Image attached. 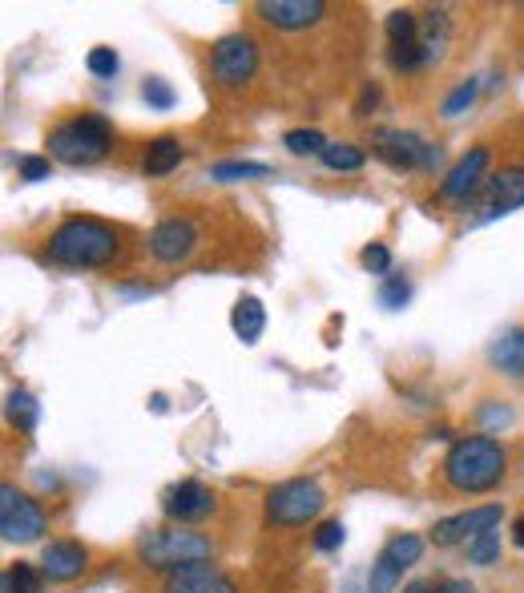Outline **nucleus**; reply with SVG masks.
<instances>
[{"mask_svg": "<svg viewBox=\"0 0 524 593\" xmlns=\"http://www.w3.org/2000/svg\"><path fill=\"white\" fill-rule=\"evenodd\" d=\"M117 254H122V235L101 218H65L49 235V258L57 267L98 270L110 267Z\"/></svg>", "mask_w": 524, "mask_h": 593, "instance_id": "1", "label": "nucleus"}, {"mask_svg": "<svg viewBox=\"0 0 524 593\" xmlns=\"http://www.w3.org/2000/svg\"><path fill=\"white\" fill-rule=\"evenodd\" d=\"M509 472V452L496 437H464L456 440L448 460H444V480L456 493H488Z\"/></svg>", "mask_w": 524, "mask_h": 593, "instance_id": "2", "label": "nucleus"}, {"mask_svg": "<svg viewBox=\"0 0 524 593\" xmlns=\"http://www.w3.org/2000/svg\"><path fill=\"white\" fill-rule=\"evenodd\" d=\"M114 150V126L101 113H81L49 134V157L61 166H98Z\"/></svg>", "mask_w": 524, "mask_h": 593, "instance_id": "3", "label": "nucleus"}, {"mask_svg": "<svg viewBox=\"0 0 524 593\" xmlns=\"http://www.w3.org/2000/svg\"><path fill=\"white\" fill-rule=\"evenodd\" d=\"M138 557H142L150 569H182V565L194 562H210L214 545L206 533H194V529H154L138 541Z\"/></svg>", "mask_w": 524, "mask_h": 593, "instance_id": "4", "label": "nucleus"}, {"mask_svg": "<svg viewBox=\"0 0 524 593\" xmlns=\"http://www.w3.org/2000/svg\"><path fill=\"white\" fill-rule=\"evenodd\" d=\"M371 146H375V157L387 162L392 169H427L432 174L444 162V150L420 138L416 129H375Z\"/></svg>", "mask_w": 524, "mask_h": 593, "instance_id": "5", "label": "nucleus"}, {"mask_svg": "<svg viewBox=\"0 0 524 593\" xmlns=\"http://www.w3.org/2000/svg\"><path fill=\"white\" fill-rule=\"evenodd\" d=\"M327 496L319 489V480L295 477L274 484L267 493V521L270 525H307L323 513Z\"/></svg>", "mask_w": 524, "mask_h": 593, "instance_id": "6", "label": "nucleus"}, {"mask_svg": "<svg viewBox=\"0 0 524 593\" xmlns=\"http://www.w3.org/2000/svg\"><path fill=\"white\" fill-rule=\"evenodd\" d=\"M258 70V41L246 33H230L210 49V77L227 89H242Z\"/></svg>", "mask_w": 524, "mask_h": 593, "instance_id": "7", "label": "nucleus"}, {"mask_svg": "<svg viewBox=\"0 0 524 593\" xmlns=\"http://www.w3.org/2000/svg\"><path fill=\"white\" fill-rule=\"evenodd\" d=\"M44 513L41 505L25 496L16 484H0V537L13 545H29L44 533Z\"/></svg>", "mask_w": 524, "mask_h": 593, "instance_id": "8", "label": "nucleus"}, {"mask_svg": "<svg viewBox=\"0 0 524 593\" xmlns=\"http://www.w3.org/2000/svg\"><path fill=\"white\" fill-rule=\"evenodd\" d=\"M420 553H424V541L416 533H396L387 545L380 550L375 565H371L368 573V593H392L404 581V569L408 565L420 562Z\"/></svg>", "mask_w": 524, "mask_h": 593, "instance_id": "9", "label": "nucleus"}, {"mask_svg": "<svg viewBox=\"0 0 524 593\" xmlns=\"http://www.w3.org/2000/svg\"><path fill=\"white\" fill-rule=\"evenodd\" d=\"M199 226L190 223L186 214H174V218H162V223L150 230V254H154L157 263H166V267H178L186 263L190 254L199 251Z\"/></svg>", "mask_w": 524, "mask_h": 593, "instance_id": "10", "label": "nucleus"}, {"mask_svg": "<svg viewBox=\"0 0 524 593\" xmlns=\"http://www.w3.org/2000/svg\"><path fill=\"white\" fill-rule=\"evenodd\" d=\"M500 517H504L500 505H481V508H468V513H456V517H444V521H436V529H432V545L452 550L460 541H472V537L488 533V529H500Z\"/></svg>", "mask_w": 524, "mask_h": 593, "instance_id": "11", "label": "nucleus"}, {"mask_svg": "<svg viewBox=\"0 0 524 593\" xmlns=\"http://www.w3.org/2000/svg\"><path fill=\"white\" fill-rule=\"evenodd\" d=\"M255 13L267 21L270 28H283V33H303L315 28L327 16L323 0H258Z\"/></svg>", "mask_w": 524, "mask_h": 593, "instance_id": "12", "label": "nucleus"}, {"mask_svg": "<svg viewBox=\"0 0 524 593\" xmlns=\"http://www.w3.org/2000/svg\"><path fill=\"white\" fill-rule=\"evenodd\" d=\"M484 214L481 223H493V218H504V214L521 211L524 206V169L521 166H509L493 174L488 182H484Z\"/></svg>", "mask_w": 524, "mask_h": 593, "instance_id": "13", "label": "nucleus"}, {"mask_svg": "<svg viewBox=\"0 0 524 593\" xmlns=\"http://www.w3.org/2000/svg\"><path fill=\"white\" fill-rule=\"evenodd\" d=\"M162 508H166V517L178 525H199L206 521L214 513V493L202 484V480H182V484H174V489H166V501H162Z\"/></svg>", "mask_w": 524, "mask_h": 593, "instance_id": "14", "label": "nucleus"}, {"mask_svg": "<svg viewBox=\"0 0 524 593\" xmlns=\"http://www.w3.org/2000/svg\"><path fill=\"white\" fill-rule=\"evenodd\" d=\"M484 166H488V146H476V150H468L452 169H448V178L439 186V202H464L481 190V178H484Z\"/></svg>", "mask_w": 524, "mask_h": 593, "instance_id": "15", "label": "nucleus"}, {"mask_svg": "<svg viewBox=\"0 0 524 593\" xmlns=\"http://www.w3.org/2000/svg\"><path fill=\"white\" fill-rule=\"evenodd\" d=\"M162 593H239V585L222 569H214L210 562H194L166 573V590Z\"/></svg>", "mask_w": 524, "mask_h": 593, "instance_id": "16", "label": "nucleus"}, {"mask_svg": "<svg viewBox=\"0 0 524 593\" xmlns=\"http://www.w3.org/2000/svg\"><path fill=\"white\" fill-rule=\"evenodd\" d=\"M89 565V550L81 541H49L41 550V573L44 581H73L81 578Z\"/></svg>", "mask_w": 524, "mask_h": 593, "instance_id": "17", "label": "nucleus"}, {"mask_svg": "<svg viewBox=\"0 0 524 593\" xmlns=\"http://www.w3.org/2000/svg\"><path fill=\"white\" fill-rule=\"evenodd\" d=\"M448 45H452V16L444 13V9H427V13L420 16V49H424V65L444 61Z\"/></svg>", "mask_w": 524, "mask_h": 593, "instance_id": "18", "label": "nucleus"}, {"mask_svg": "<svg viewBox=\"0 0 524 593\" xmlns=\"http://www.w3.org/2000/svg\"><path fill=\"white\" fill-rule=\"evenodd\" d=\"M230 327H234V336L246 343V348H255L263 331H267V307L258 303L255 295H242L230 311Z\"/></svg>", "mask_w": 524, "mask_h": 593, "instance_id": "19", "label": "nucleus"}, {"mask_svg": "<svg viewBox=\"0 0 524 593\" xmlns=\"http://www.w3.org/2000/svg\"><path fill=\"white\" fill-rule=\"evenodd\" d=\"M182 141L174 138V134H162V138H154L150 146H145V157H142V169L150 174V178H162V174H170V169L182 166Z\"/></svg>", "mask_w": 524, "mask_h": 593, "instance_id": "20", "label": "nucleus"}, {"mask_svg": "<svg viewBox=\"0 0 524 593\" xmlns=\"http://www.w3.org/2000/svg\"><path fill=\"white\" fill-rule=\"evenodd\" d=\"M488 359L509 376H524V327H509L504 336H496L493 348H488Z\"/></svg>", "mask_w": 524, "mask_h": 593, "instance_id": "21", "label": "nucleus"}, {"mask_svg": "<svg viewBox=\"0 0 524 593\" xmlns=\"http://www.w3.org/2000/svg\"><path fill=\"white\" fill-rule=\"evenodd\" d=\"M9 424H16L21 432H37V420H41V404H37V395L25 392V388H13L9 392Z\"/></svg>", "mask_w": 524, "mask_h": 593, "instance_id": "22", "label": "nucleus"}, {"mask_svg": "<svg viewBox=\"0 0 524 593\" xmlns=\"http://www.w3.org/2000/svg\"><path fill=\"white\" fill-rule=\"evenodd\" d=\"M387 45L392 49H408V45H420V16L411 9H396L387 16Z\"/></svg>", "mask_w": 524, "mask_h": 593, "instance_id": "23", "label": "nucleus"}, {"mask_svg": "<svg viewBox=\"0 0 524 593\" xmlns=\"http://www.w3.org/2000/svg\"><path fill=\"white\" fill-rule=\"evenodd\" d=\"M41 581H44L41 569L16 562V565H9V569L0 573V593H41Z\"/></svg>", "mask_w": 524, "mask_h": 593, "instance_id": "24", "label": "nucleus"}, {"mask_svg": "<svg viewBox=\"0 0 524 593\" xmlns=\"http://www.w3.org/2000/svg\"><path fill=\"white\" fill-rule=\"evenodd\" d=\"M210 178L218 182H255V178H274V169L263 162H218L210 166Z\"/></svg>", "mask_w": 524, "mask_h": 593, "instance_id": "25", "label": "nucleus"}, {"mask_svg": "<svg viewBox=\"0 0 524 593\" xmlns=\"http://www.w3.org/2000/svg\"><path fill=\"white\" fill-rule=\"evenodd\" d=\"M283 146L291 150L295 157H323V150L331 141L319 134V129H286L283 134Z\"/></svg>", "mask_w": 524, "mask_h": 593, "instance_id": "26", "label": "nucleus"}, {"mask_svg": "<svg viewBox=\"0 0 524 593\" xmlns=\"http://www.w3.org/2000/svg\"><path fill=\"white\" fill-rule=\"evenodd\" d=\"M476 98H481V81H476V77H468V81H460L452 93L444 98V105H439V117H448V122H452V117H460V113L472 110V101H476Z\"/></svg>", "mask_w": 524, "mask_h": 593, "instance_id": "27", "label": "nucleus"}, {"mask_svg": "<svg viewBox=\"0 0 524 593\" xmlns=\"http://www.w3.org/2000/svg\"><path fill=\"white\" fill-rule=\"evenodd\" d=\"M327 169H359L368 157H363V150L359 146H352V141H331L323 150V157H319Z\"/></svg>", "mask_w": 524, "mask_h": 593, "instance_id": "28", "label": "nucleus"}, {"mask_svg": "<svg viewBox=\"0 0 524 593\" xmlns=\"http://www.w3.org/2000/svg\"><path fill=\"white\" fill-rule=\"evenodd\" d=\"M500 562V529L472 537L468 541V565H496Z\"/></svg>", "mask_w": 524, "mask_h": 593, "instance_id": "29", "label": "nucleus"}, {"mask_svg": "<svg viewBox=\"0 0 524 593\" xmlns=\"http://www.w3.org/2000/svg\"><path fill=\"white\" fill-rule=\"evenodd\" d=\"M408 299H411V282L404 279V275H387V279L380 282V307L383 311L408 307Z\"/></svg>", "mask_w": 524, "mask_h": 593, "instance_id": "30", "label": "nucleus"}, {"mask_svg": "<svg viewBox=\"0 0 524 593\" xmlns=\"http://www.w3.org/2000/svg\"><path fill=\"white\" fill-rule=\"evenodd\" d=\"M142 101L150 105V110L166 113V110H174L178 93L170 89V81H162V77H145V81H142Z\"/></svg>", "mask_w": 524, "mask_h": 593, "instance_id": "31", "label": "nucleus"}, {"mask_svg": "<svg viewBox=\"0 0 524 593\" xmlns=\"http://www.w3.org/2000/svg\"><path fill=\"white\" fill-rule=\"evenodd\" d=\"M86 70L93 73V77H117V70H122V61H117V53L114 49H105V45H98V49H89V56H86Z\"/></svg>", "mask_w": 524, "mask_h": 593, "instance_id": "32", "label": "nucleus"}, {"mask_svg": "<svg viewBox=\"0 0 524 593\" xmlns=\"http://www.w3.org/2000/svg\"><path fill=\"white\" fill-rule=\"evenodd\" d=\"M359 263H363V270H371V275H392V251L383 247V242H371V247H363V254H359Z\"/></svg>", "mask_w": 524, "mask_h": 593, "instance_id": "33", "label": "nucleus"}, {"mask_svg": "<svg viewBox=\"0 0 524 593\" xmlns=\"http://www.w3.org/2000/svg\"><path fill=\"white\" fill-rule=\"evenodd\" d=\"M16 169H21L25 182H44V178L53 174V162H49V157H37V154H21L16 157Z\"/></svg>", "mask_w": 524, "mask_h": 593, "instance_id": "34", "label": "nucleus"}, {"mask_svg": "<svg viewBox=\"0 0 524 593\" xmlns=\"http://www.w3.org/2000/svg\"><path fill=\"white\" fill-rule=\"evenodd\" d=\"M343 537H347V529H343L340 521H327L315 529V550L319 553H331V550H340L343 545Z\"/></svg>", "mask_w": 524, "mask_h": 593, "instance_id": "35", "label": "nucleus"}, {"mask_svg": "<svg viewBox=\"0 0 524 593\" xmlns=\"http://www.w3.org/2000/svg\"><path fill=\"white\" fill-rule=\"evenodd\" d=\"M408 593H476V590L460 578H444V581H416V585H408Z\"/></svg>", "mask_w": 524, "mask_h": 593, "instance_id": "36", "label": "nucleus"}, {"mask_svg": "<svg viewBox=\"0 0 524 593\" xmlns=\"http://www.w3.org/2000/svg\"><path fill=\"white\" fill-rule=\"evenodd\" d=\"M375 105H380V85H363V93L355 101V117H368Z\"/></svg>", "mask_w": 524, "mask_h": 593, "instance_id": "37", "label": "nucleus"}, {"mask_svg": "<svg viewBox=\"0 0 524 593\" xmlns=\"http://www.w3.org/2000/svg\"><path fill=\"white\" fill-rule=\"evenodd\" d=\"M481 416H484V420H493V424H509V420H512V412H509V408H484Z\"/></svg>", "mask_w": 524, "mask_h": 593, "instance_id": "38", "label": "nucleus"}, {"mask_svg": "<svg viewBox=\"0 0 524 593\" xmlns=\"http://www.w3.org/2000/svg\"><path fill=\"white\" fill-rule=\"evenodd\" d=\"M512 541H516V545L524 550V517H521L516 525H512Z\"/></svg>", "mask_w": 524, "mask_h": 593, "instance_id": "39", "label": "nucleus"}]
</instances>
